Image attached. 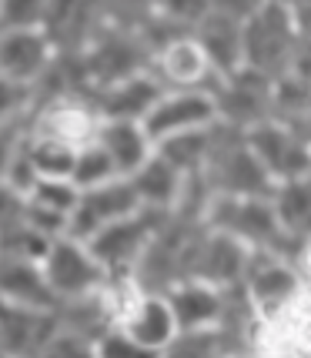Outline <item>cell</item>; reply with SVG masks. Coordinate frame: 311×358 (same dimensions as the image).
I'll list each match as a JSON object with an SVG mask.
<instances>
[{"instance_id": "10", "label": "cell", "mask_w": 311, "mask_h": 358, "mask_svg": "<svg viewBox=\"0 0 311 358\" xmlns=\"http://www.w3.org/2000/svg\"><path fill=\"white\" fill-rule=\"evenodd\" d=\"M57 57V44L44 27L0 31V74L20 84H37Z\"/></svg>"}, {"instance_id": "4", "label": "cell", "mask_w": 311, "mask_h": 358, "mask_svg": "<svg viewBox=\"0 0 311 358\" xmlns=\"http://www.w3.org/2000/svg\"><path fill=\"white\" fill-rule=\"evenodd\" d=\"M41 265H44V275H47V281H50L57 301L87 298V295H94V292H101L104 281H108V271L97 262V255L91 251V245L74 238V234L54 238L47 255L41 258Z\"/></svg>"}, {"instance_id": "22", "label": "cell", "mask_w": 311, "mask_h": 358, "mask_svg": "<svg viewBox=\"0 0 311 358\" xmlns=\"http://www.w3.org/2000/svg\"><path fill=\"white\" fill-rule=\"evenodd\" d=\"M34 110H37V97H34L31 84H20L0 74V124H31Z\"/></svg>"}, {"instance_id": "14", "label": "cell", "mask_w": 311, "mask_h": 358, "mask_svg": "<svg viewBox=\"0 0 311 358\" xmlns=\"http://www.w3.org/2000/svg\"><path fill=\"white\" fill-rule=\"evenodd\" d=\"M94 141L108 151V157L114 161L117 174H131L138 171L147 157L154 155V138L147 134L144 121H124V117H101L97 134Z\"/></svg>"}, {"instance_id": "3", "label": "cell", "mask_w": 311, "mask_h": 358, "mask_svg": "<svg viewBox=\"0 0 311 358\" xmlns=\"http://www.w3.org/2000/svg\"><path fill=\"white\" fill-rule=\"evenodd\" d=\"M168 218H171V211L140 208V211L127 215V218L104 224L94 238H87V245H91V251L97 255V262L104 265L108 275H134L144 248L168 224Z\"/></svg>"}, {"instance_id": "12", "label": "cell", "mask_w": 311, "mask_h": 358, "mask_svg": "<svg viewBox=\"0 0 311 358\" xmlns=\"http://www.w3.org/2000/svg\"><path fill=\"white\" fill-rule=\"evenodd\" d=\"M164 84L144 67L138 74H127L121 80H110L104 87H94L87 97L101 117H124V121H144L147 110L154 108Z\"/></svg>"}, {"instance_id": "21", "label": "cell", "mask_w": 311, "mask_h": 358, "mask_svg": "<svg viewBox=\"0 0 311 358\" xmlns=\"http://www.w3.org/2000/svg\"><path fill=\"white\" fill-rule=\"evenodd\" d=\"M80 198V187L71 181V178H37V185L27 191V201L41 204V208H50L57 215H67L74 211V204Z\"/></svg>"}, {"instance_id": "8", "label": "cell", "mask_w": 311, "mask_h": 358, "mask_svg": "<svg viewBox=\"0 0 311 358\" xmlns=\"http://www.w3.org/2000/svg\"><path fill=\"white\" fill-rule=\"evenodd\" d=\"M147 71L164 87H208L211 91L218 80V71L211 67L201 41L194 34H178L171 41L157 44L151 50Z\"/></svg>"}, {"instance_id": "13", "label": "cell", "mask_w": 311, "mask_h": 358, "mask_svg": "<svg viewBox=\"0 0 311 358\" xmlns=\"http://www.w3.org/2000/svg\"><path fill=\"white\" fill-rule=\"evenodd\" d=\"M0 301L24 305V308H44V312L61 308L44 275V265L34 258H17V255H0Z\"/></svg>"}, {"instance_id": "25", "label": "cell", "mask_w": 311, "mask_h": 358, "mask_svg": "<svg viewBox=\"0 0 311 358\" xmlns=\"http://www.w3.org/2000/svg\"><path fill=\"white\" fill-rule=\"evenodd\" d=\"M24 215H27V194L17 191L10 181L0 178V231H7V228L20 224Z\"/></svg>"}, {"instance_id": "17", "label": "cell", "mask_w": 311, "mask_h": 358, "mask_svg": "<svg viewBox=\"0 0 311 358\" xmlns=\"http://www.w3.org/2000/svg\"><path fill=\"white\" fill-rule=\"evenodd\" d=\"M271 208L278 215V224L284 228L288 238H308L311 234V174L291 178V181H278L271 187Z\"/></svg>"}, {"instance_id": "2", "label": "cell", "mask_w": 311, "mask_h": 358, "mask_svg": "<svg viewBox=\"0 0 311 358\" xmlns=\"http://www.w3.org/2000/svg\"><path fill=\"white\" fill-rule=\"evenodd\" d=\"M305 275L288 255L275 251H251L248 268L241 275V292L248 298L251 312L258 315V322H271L284 315L305 292Z\"/></svg>"}, {"instance_id": "6", "label": "cell", "mask_w": 311, "mask_h": 358, "mask_svg": "<svg viewBox=\"0 0 311 358\" xmlns=\"http://www.w3.org/2000/svg\"><path fill=\"white\" fill-rule=\"evenodd\" d=\"M218 101L215 91L208 87H164L154 108L147 110L144 127L147 134L157 141L181 134V131H194V127H211L218 124Z\"/></svg>"}, {"instance_id": "24", "label": "cell", "mask_w": 311, "mask_h": 358, "mask_svg": "<svg viewBox=\"0 0 311 358\" xmlns=\"http://www.w3.org/2000/svg\"><path fill=\"white\" fill-rule=\"evenodd\" d=\"M208 14H211V0H161L157 3V17L178 31H194Z\"/></svg>"}, {"instance_id": "19", "label": "cell", "mask_w": 311, "mask_h": 358, "mask_svg": "<svg viewBox=\"0 0 311 358\" xmlns=\"http://www.w3.org/2000/svg\"><path fill=\"white\" fill-rule=\"evenodd\" d=\"M24 151H27V157H31V164L37 168L41 178H71L74 157H78L74 144L50 138V134H41V131H27Z\"/></svg>"}, {"instance_id": "5", "label": "cell", "mask_w": 311, "mask_h": 358, "mask_svg": "<svg viewBox=\"0 0 311 358\" xmlns=\"http://www.w3.org/2000/svg\"><path fill=\"white\" fill-rule=\"evenodd\" d=\"M245 138H248V148L254 151V157L261 161V168L275 185L311 171V141L301 138L288 121L265 117V121L251 124L245 131Z\"/></svg>"}, {"instance_id": "11", "label": "cell", "mask_w": 311, "mask_h": 358, "mask_svg": "<svg viewBox=\"0 0 311 358\" xmlns=\"http://www.w3.org/2000/svg\"><path fill=\"white\" fill-rule=\"evenodd\" d=\"M164 295L174 312L178 331H204V328H218L224 301H228V288L211 285L204 278H178L164 288Z\"/></svg>"}, {"instance_id": "7", "label": "cell", "mask_w": 311, "mask_h": 358, "mask_svg": "<svg viewBox=\"0 0 311 358\" xmlns=\"http://www.w3.org/2000/svg\"><path fill=\"white\" fill-rule=\"evenodd\" d=\"M134 211H140L138 191L131 185V178L117 174V178H110L104 185H94V187H84V191H80L78 204H74V211H71V218H67V234L87 241V238H94L104 224L121 221V218H127V215H134Z\"/></svg>"}, {"instance_id": "9", "label": "cell", "mask_w": 311, "mask_h": 358, "mask_svg": "<svg viewBox=\"0 0 311 358\" xmlns=\"http://www.w3.org/2000/svg\"><path fill=\"white\" fill-rule=\"evenodd\" d=\"M121 331L134 342L138 352H168V345L174 342L178 335V322H174V312L168 305V295L164 292H147L140 288L138 298L127 305V312L121 315Z\"/></svg>"}, {"instance_id": "27", "label": "cell", "mask_w": 311, "mask_h": 358, "mask_svg": "<svg viewBox=\"0 0 311 358\" xmlns=\"http://www.w3.org/2000/svg\"><path fill=\"white\" fill-rule=\"evenodd\" d=\"M308 174H311V171H308Z\"/></svg>"}, {"instance_id": "16", "label": "cell", "mask_w": 311, "mask_h": 358, "mask_svg": "<svg viewBox=\"0 0 311 358\" xmlns=\"http://www.w3.org/2000/svg\"><path fill=\"white\" fill-rule=\"evenodd\" d=\"M191 34L201 41L204 54H208L211 67L218 71V78L245 67V24L241 20L211 10Z\"/></svg>"}, {"instance_id": "26", "label": "cell", "mask_w": 311, "mask_h": 358, "mask_svg": "<svg viewBox=\"0 0 311 358\" xmlns=\"http://www.w3.org/2000/svg\"><path fill=\"white\" fill-rule=\"evenodd\" d=\"M27 131H31V124H20V121L17 124H0V178L7 174L14 155L20 151V144L27 138Z\"/></svg>"}, {"instance_id": "1", "label": "cell", "mask_w": 311, "mask_h": 358, "mask_svg": "<svg viewBox=\"0 0 311 358\" xmlns=\"http://www.w3.org/2000/svg\"><path fill=\"white\" fill-rule=\"evenodd\" d=\"M298 24L295 7L281 0H265L245 20V67L278 80L295 67Z\"/></svg>"}, {"instance_id": "20", "label": "cell", "mask_w": 311, "mask_h": 358, "mask_svg": "<svg viewBox=\"0 0 311 358\" xmlns=\"http://www.w3.org/2000/svg\"><path fill=\"white\" fill-rule=\"evenodd\" d=\"M110 178H117V168L108 157V151L97 144V141H87L84 148H78V157H74V168H71V181L84 191V187L104 185Z\"/></svg>"}, {"instance_id": "15", "label": "cell", "mask_w": 311, "mask_h": 358, "mask_svg": "<svg viewBox=\"0 0 311 358\" xmlns=\"http://www.w3.org/2000/svg\"><path fill=\"white\" fill-rule=\"evenodd\" d=\"M131 185L138 191L140 208H151V211H171L181 204V194H185L187 174L181 168H174L164 155H151L138 171L131 174Z\"/></svg>"}, {"instance_id": "23", "label": "cell", "mask_w": 311, "mask_h": 358, "mask_svg": "<svg viewBox=\"0 0 311 358\" xmlns=\"http://www.w3.org/2000/svg\"><path fill=\"white\" fill-rule=\"evenodd\" d=\"M50 0H0V31L44 27Z\"/></svg>"}, {"instance_id": "18", "label": "cell", "mask_w": 311, "mask_h": 358, "mask_svg": "<svg viewBox=\"0 0 311 358\" xmlns=\"http://www.w3.org/2000/svg\"><path fill=\"white\" fill-rule=\"evenodd\" d=\"M215 127L218 124L171 134V138L157 141L154 151L157 155H164L174 168H181L185 174H201V168L208 164V155H211V144H215Z\"/></svg>"}]
</instances>
